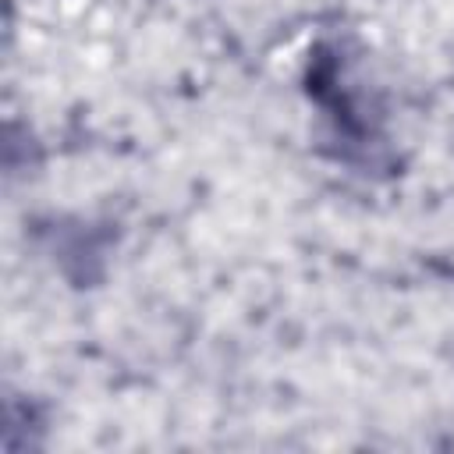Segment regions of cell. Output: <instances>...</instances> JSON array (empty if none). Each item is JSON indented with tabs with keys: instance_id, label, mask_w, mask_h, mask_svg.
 Segmentation results:
<instances>
[]
</instances>
